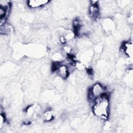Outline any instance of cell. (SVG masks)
Segmentation results:
<instances>
[{"label":"cell","instance_id":"obj_1","mask_svg":"<svg viewBox=\"0 0 133 133\" xmlns=\"http://www.w3.org/2000/svg\"><path fill=\"white\" fill-rule=\"evenodd\" d=\"M94 115L99 118L106 120L110 113V102L108 95L105 93L96 99L92 105Z\"/></svg>","mask_w":133,"mask_h":133},{"label":"cell","instance_id":"obj_2","mask_svg":"<svg viewBox=\"0 0 133 133\" xmlns=\"http://www.w3.org/2000/svg\"><path fill=\"white\" fill-rule=\"evenodd\" d=\"M106 92L105 88L100 83H96L89 88L88 91V100L92 104L96 99L103 96Z\"/></svg>","mask_w":133,"mask_h":133},{"label":"cell","instance_id":"obj_3","mask_svg":"<svg viewBox=\"0 0 133 133\" xmlns=\"http://www.w3.org/2000/svg\"><path fill=\"white\" fill-rule=\"evenodd\" d=\"M57 75L63 79H66L69 75L70 70L69 66L61 62L55 71Z\"/></svg>","mask_w":133,"mask_h":133},{"label":"cell","instance_id":"obj_4","mask_svg":"<svg viewBox=\"0 0 133 133\" xmlns=\"http://www.w3.org/2000/svg\"><path fill=\"white\" fill-rule=\"evenodd\" d=\"M121 51L123 54L129 58L132 56V43L130 41L124 42L121 46Z\"/></svg>","mask_w":133,"mask_h":133},{"label":"cell","instance_id":"obj_5","mask_svg":"<svg viewBox=\"0 0 133 133\" xmlns=\"http://www.w3.org/2000/svg\"><path fill=\"white\" fill-rule=\"evenodd\" d=\"M48 3H49V1L47 0H32L28 1L27 4L30 8H37L45 5Z\"/></svg>","mask_w":133,"mask_h":133},{"label":"cell","instance_id":"obj_6","mask_svg":"<svg viewBox=\"0 0 133 133\" xmlns=\"http://www.w3.org/2000/svg\"><path fill=\"white\" fill-rule=\"evenodd\" d=\"M99 11L100 9L98 4H91L89 9V14L90 17L93 19H97L99 16Z\"/></svg>","mask_w":133,"mask_h":133},{"label":"cell","instance_id":"obj_7","mask_svg":"<svg viewBox=\"0 0 133 133\" xmlns=\"http://www.w3.org/2000/svg\"><path fill=\"white\" fill-rule=\"evenodd\" d=\"M43 116L44 120L46 121H50L54 118L52 111L50 108L46 109V110L43 113Z\"/></svg>","mask_w":133,"mask_h":133},{"label":"cell","instance_id":"obj_8","mask_svg":"<svg viewBox=\"0 0 133 133\" xmlns=\"http://www.w3.org/2000/svg\"><path fill=\"white\" fill-rule=\"evenodd\" d=\"M6 122V118L4 114L1 113V128H2Z\"/></svg>","mask_w":133,"mask_h":133}]
</instances>
